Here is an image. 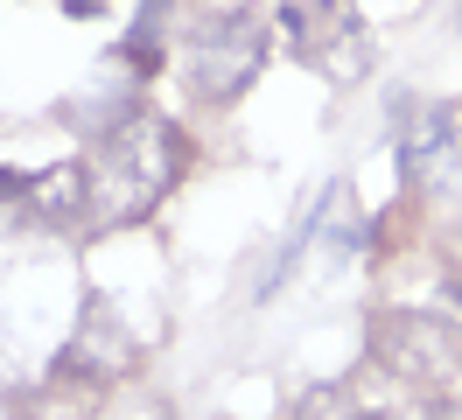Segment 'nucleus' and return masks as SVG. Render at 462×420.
<instances>
[{
	"label": "nucleus",
	"mask_w": 462,
	"mask_h": 420,
	"mask_svg": "<svg viewBox=\"0 0 462 420\" xmlns=\"http://www.w3.org/2000/svg\"><path fill=\"white\" fill-rule=\"evenodd\" d=\"M182 162H189V147L169 119H126L119 134H106V154L91 168V196H98L91 224H141L169 196Z\"/></svg>",
	"instance_id": "f257e3e1"
},
{
	"label": "nucleus",
	"mask_w": 462,
	"mask_h": 420,
	"mask_svg": "<svg viewBox=\"0 0 462 420\" xmlns=\"http://www.w3.org/2000/svg\"><path fill=\"white\" fill-rule=\"evenodd\" d=\"M266 70V22L253 7H225L189 35V84L203 106H231Z\"/></svg>",
	"instance_id": "f03ea898"
},
{
	"label": "nucleus",
	"mask_w": 462,
	"mask_h": 420,
	"mask_svg": "<svg viewBox=\"0 0 462 420\" xmlns=\"http://www.w3.org/2000/svg\"><path fill=\"white\" fill-rule=\"evenodd\" d=\"M372 343H378V358L393 364L400 378H413V386H441V378L462 371V330L441 322V315H428V308H393V315H378Z\"/></svg>",
	"instance_id": "7ed1b4c3"
},
{
	"label": "nucleus",
	"mask_w": 462,
	"mask_h": 420,
	"mask_svg": "<svg viewBox=\"0 0 462 420\" xmlns=\"http://www.w3.org/2000/svg\"><path fill=\"white\" fill-rule=\"evenodd\" d=\"M301 56L329 84H350V78H365V63H372V35H365V22L350 7H309L301 14Z\"/></svg>",
	"instance_id": "20e7f679"
},
{
	"label": "nucleus",
	"mask_w": 462,
	"mask_h": 420,
	"mask_svg": "<svg viewBox=\"0 0 462 420\" xmlns=\"http://www.w3.org/2000/svg\"><path fill=\"white\" fill-rule=\"evenodd\" d=\"M400 162H406V182H434V190H456L462 182V154H456V119L448 106L420 112L400 140Z\"/></svg>",
	"instance_id": "39448f33"
},
{
	"label": "nucleus",
	"mask_w": 462,
	"mask_h": 420,
	"mask_svg": "<svg viewBox=\"0 0 462 420\" xmlns=\"http://www.w3.org/2000/svg\"><path fill=\"white\" fill-rule=\"evenodd\" d=\"M294 420H365V406H350V392L322 386V392H301V406H294Z\"/></svg>",
	"instance_id": "423d86ee"
},
{
	"label": "nucleus",
	"mask_w": 462,
	"mask_h": 420,
	"mask_svg": "<svg viewBox=\"0 0 462 420\" xmlns=\"http://www.w3.org/2000/svg\"><path fill=\"white\" fill-rule=\"evenodd\" d=\"M0 196H29V175H14V168H0Z\"/></svg>",
	"instance_id": "0eeeda50"
},
{
	"label": "nucleus",
	"mask_w": 462,
	"mask_h": 420,
	"mask_svg": "<svg viewBox=\"0 0 462 420\" xmlns=\"http://www.w3.org/2000/svg\"><path fill=\"white\" fill-rule=\"evenodd\" d=\"M98 7H106V0H63V14H70V22H85V14H98Z\"/></svg>",
	"instance_id": "6e6552de"
},
{
	"label": "nucleus",
	"mask_w": 462,
	"mask_h": 420,
	"mask_svg": "<svg viewBox=\"0 0 462 420\" xmlns=\"http://www.w3.org/2000/svg\"><path fill=\"white\" fill-rule=\"evenodd\" d=\"M434 420H462V406H441V414H434Z\"/></svg>",
	"instance_id": "1a4fd4ad"
}]
</instances>
